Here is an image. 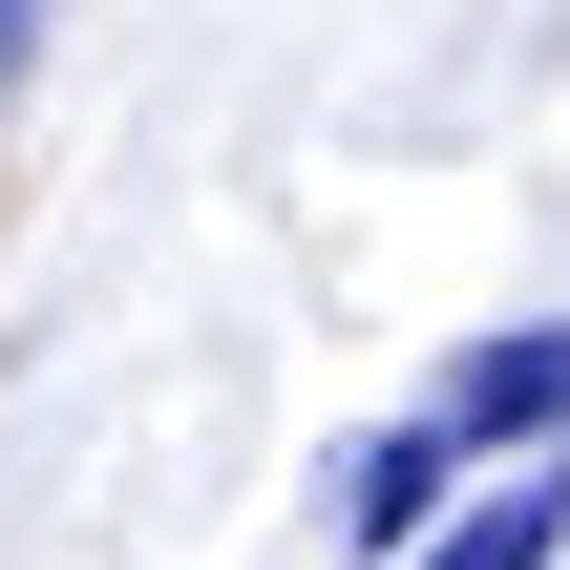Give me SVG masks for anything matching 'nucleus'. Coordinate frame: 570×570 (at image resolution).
<instances>
[{"instance_id": "nucleus-1", "label": "nucleus", "mask_w": 570, "mask_h": 570, "mask_svg": "<svg viewBox=\"0 0 570 570\" xmlns=\"http://www.w3.org/2000/svg\"><path fill=\"white\" fill-rule=\"evenodd\" d=\"M423 423H444V444H487V465H570V317H508V338H465Z\"/></svg>"}, {"instance_id": "nucleus-4", "label": "nucleus", "mask_w": 570, "mask_h": 570, "mask_svg": "<svg viewBox=\"0 0 570 570\" xmlns=\"http://www.w3.org/2000/svg\"><path fill=\"white\" fill-rule=\"evenodd\" d=\"M21 42H42V0H0V85H21Z\"/></svg>"}, {"instance_id": "nucleus-2", "label": "nucleus", "mask_w": 570, "mask_h": 570, "mask_svg": "<svg viewBox=\"0 0 570 570\" xmlns=\"http://www.w3.org/2000/svg\"><path fill=\"white\" fill-rule=\"evenodd\" d=\"M317 508H338V550H360V570H402L423 529H444V508H465V444H444V423H360Z\"/></svg>"}, {"instance_id": "nucleus-3", "label": "nucleus", "mask_w": 570, "mask_h": 570, "mask_svg": "<svg viewBox=\"0 0 570 570\" xmlns=\"http://www.w3.org/2000/svg\"><path fill=\"white\" fill-rule=\"evenodd\" d=\"M550 550H570V465H508V487H465L402 570H550Z\"/></svg>"}]
</instances>
